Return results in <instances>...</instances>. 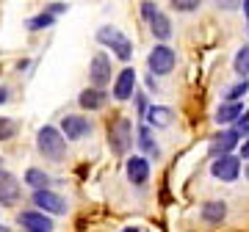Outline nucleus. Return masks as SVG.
I'll use <instances>...</instances> for the list:
<instances>
[{
	"label": "nucleus",
	"instance_id": "1",
	"mask_svg": "<svg viewBox=\"0 0 249 232\" xmlns=\"http://www.w3.org/2000/svg\"><path fill=\"white\" fill-rule=\"evenodd\" d=\"M36 144H39V152L50 158V161H61L64 152H67V141H64V135L55 130V127H42L39 135H36Z\"/></svg>",
	"mask_w": 249,
	"mask_h": 232
},
{
	"label": "nucleus",
	"instance_id": "2",
	"mask_svg": "<svg viewBox=\"0 0 249 232\" xmlns=\"http://www.w3.org/2000/svg\"><path fill=\"white\" fill-rule=\"evenodd\" d=\"M97 39L103 45H108L111 50L116 53V58H122V61H130V55H133V45H130V39L122 33V31H116V28L106 25L97 31Z\"/></svg>",
	"mask_w": 249,
	"mask_h": 232
},
{
	"label": "nucleus",
	"instance_id": "3",
	"mask_svg": "<svg viewBox=\"0 0 249 232\" xmlns=\"http://www.w3.org/2000/svg\"><path fill=\"white\" fill-rule=\"evenodd\" d=\"M130 135H133L130 122H127V119H116L114 125L108 127V144H111V149H114L116 155H124L127 147H130V141H133Z\"/></svg>",
	"mask_w": 249,
	"mask_h": 232
},
{
	"label": "nucleus",
	"instance_id": "4",
	"mask_svg": "<svg viewBox=\"0 0 249 232\" xmlns=\"http://www.w3.org/2000/svg\"><path fill=\"white\" fill-rule=\"evenodd\" d=\"M147 64H150L152 75H169V72L175 69V50H172V47H166V45H158L150 53Z\"/></svg>",
	"mask_w": 249,
	"mask_h": 232
},
{
	"label": "nucleus",
	"instance_id": "5",
	"mask_svg": "<svg viewBox=\"0 0 249 232\" xmlns=\"http://www.w3.org/2000/svg\"><path fill=\"white\" fill-rule=\"evenodd\" d=\"M216 180H222V182H232V180H238L241 174V161L238 158H232V155H222V158H216L213 166H211Z\"/></svg>",
	"mask_w": 249,
	"mask_h": 232
},
{
	"label": "nucleus",
	"instance_id": "6",
	"mask_svg": "<svg viewBox=\"0 0 249 232\" xmlns=\"http://www.w3.org/2000/svg\"><path fill=\"white\" fill-rule=\"evenodd\" d=\"M91 125H89V119H83V116H64L61 119V135H64V141L70 138V141H80L83 135H89Z\"/></svg>",
	"mask_w": 249,
	"mask_h": 232
},
{
	"label": "nucleus",
	"instance_id": "7",
	"mask_svg": "<svg viewBox=\"0 0 249 232\" xmlns=\"http://www.w3.org/2000/svg\"><path fill=\"white\" fill-rule=\"evenodd\" d=\"M34 205L39 207V213H55V215L67 213V202L58 194H53V191H36Z\"/></svg>",
	"mask_w": 249,
	"mask_h": 232
},
{
	"label": "nucleus",
	"instance_id": "8",
	"mask_svg": "<svg viewBox=\"0 0 249 232\" xmlns=\"http://www.w3.org/2000/svg\"><path fill=\"white\" fill-rule=\"evenodd\" d=\"M19 224H22L28 232H50L53 230V221H50L45 213H39V210H25V213H19Z\"/></svg>",
	"mask_w": 249,
	"mask_h": 232
},
{
	"label": "nucleus",
	"instance_id": "9",
	"mask_svg": "<svg viewBox=\"0 0 249 232\" xmlns=\"http://www.w3.org/2000/svg\"><path fill=\"white\" fill-rule=\"evenodd\" d=\"M136 72L130 69V66H124L122 72H119V78H116L114 83V97L116 99H130L136 94Z\"/></svg>",
	"mask_w": 249,
	"mask_h": 232
},
{
	"label": "nucleus",
	"instance_id": "10",
	"mask_svg": "<svg viewBox=\"0 0 249 232\" xmlns=\"http://www.w3.org/2000/svg\"><path fill=\"white\" fill-rule=\"evenodd\" d=\"M91 83L97 86V89H103L108 81H111V61H108V55L97 53L94 58H91Z\"/></svg>",
	"mask_w": 249,
	"mask_h": 232
},
{
	"label": "nucleus",
	"instance_id": "11",
	"mask_svg": "<svg viewBox=\"0 0 249 232\" xmlns=\"http://www.w3.org/2000/svg\"><path fill=\"white\" fill-rule=\"evenodd\" d=\"M127 177H130L133 185H144L150 180V163H147V158H142V155L130 158L127 161Z\"/></svg>",
	"mask_w": 249,
	"mask_h": 232
},
{
	"label": "nucleus",
	"instance_id": "12",
	"mask_svg": "<svg viewBox=\"0 0 249 232\" xmlns=\"http://www.w3.org/2000/svg\"><path fill=\"white\" fill-rule=\"evenodd\" d=\"M19 199V182L9 171H0V205H14Z\"/></svg>",
	"mask_w": 249,
	"mask_h": 232
},
{
	"label": "nucleus",
	"instance_id": "13",
	"mask_svg": "<svg viewBox=\"0 0 249 232\" xmlns=\"http://www.w3.org/2000/svg\"><path fill=\"white\" fill-rule=\"evenodd\" d=\"M147 114V122H150L152 127H169L172 125V111L166 105H152L144 111Z\"/></svg>",
	"mask_w": 249,
	"mask_h": 232
},
{
	"label": "nucleus",
	"instance_id": "14",
	"mask_svg": "<svg viewBox=\"0 0 249 232\" xmlns=\"http://www.w3.org/2000/svg\"><path fill=\"white\" fill-rule=\"evenodd\" d=\"M80 105L83 108H89V111H94V108H103L106 105V99H108V94L103 89H86V91H80Z\"/></svg>",
	"mask_w": 249,
	"mask_h": 232
},
{
	"label": "nucleus",
	"instance_id": "15",
	"mask_svg": "<svg viewBox=\"0 0 249 232\" xmlns=\"http://www.w3.org/2000/svg\"><path fill=\"white\" fill-rule=\"evenodd\" d=\"M227 215V205L224 202H205L202 205V218L208 224H219Z\"/></svg>",
	"mask_w": 249,
	"mask_h": 232
},
{
	"label": "nucleus",
	"instance_id": "16",
	"mask_svg": "<svg viewBox=\"0 0 249 232\" xmlns=\"http://www.w3.org/2000/svg\"><path fill=\"white\" fill-rule=\"evenodd\" d=\"M25 182L36 191H50V177L42 169H28L25 171Z\"/></svg>",
	"mask_w": 249,
	"mask_h": 232
},
{
	"label": "nucleus",
	"instance_id": "17",
	"mask_svg": "<svg viewBox=\"0 0 249 232\" xmlns=\"http://www.w3.org/2000/svg\"><path fill=\"white\" fill-rule=\"evenodd\" d=\"M235 144H238V133H235V130H230V133H222V135H219V138L213 141V147H211V149H213L216 155L222 158L224 152H230Z\"/></svg>",
	"mask_w": 249,
	"mask_h": 232
},
{
	"label": "nucleus",
	"instance_id": "18",
	"mask_svg": "<svg viewBox=\"0 0 249 232\" xmlns=\"http://www.w3.org/2000/svg\"><path fill=\"white\" fill-rule=\"evenodd\" d=\"M150 25H152V33L158 36V39H169L172 36V25H169V19L163 17L160 11H155L150 17Z\"/></svg>",
	"mask_w": 249,
	"mask_h": 232
},
{
	"label": "nucleus",
	"instance_id": "19",
	"mask_svg": "<svg viewBox=\"0 0 249 232\" xmlns=\"http://www.w3.org/2000/svg\"><path fill=\"white\" fill-rule=\"evenodd\" d=\"M241 114H244V108H241L238 102H230V105H222V108H219L216 122H219V125H227V122H232V119H238Z\"/></svg>",
	"mask_w": 249,
	"mask_h": 232
},
{
	"label": "nucleus",
	"instance_id": "20",
	"mask_svg": "<svg viewBox=\"0 0 249 232\" xmlns=\"http://www.w3.org/2000/svg\"><path fill=\"white\" fill-rule=\"evenodd\" d=\"M235 72H238L241 78L247 81V72H249V47L244 45L238 50V55H235Z\"/></svg>",
	"mask_w": 249,
	"mask_h": 232
},
{
	"label": "nucleus",
	"instance_id": "21",
	"mask_svg": "<svg viewBox=\"0 0 249 232\" xmlns=\"http://www.w3.org/2000/svg\"><path fill=\"white\" fill-rule=\"evenodd\" d=\"M53 14H47V11H42V14H36L34 19H28V28L31 31H45V28H50L53 25Z\"/></svg>",
	"mask_w": 249,
	"mask_h": 232
},
{
	"label": "nucleus",
	"instance_id": "22",
	"mask_svg": "<svg viewBox=\"0 0 249 232\" xmlns=\"http://www.w3.org/2000/svg\"><path fill=\"white\" fill-rule=\"evenodd\" d=\"M139 144H142L150 155H158V147H155V141H152V135H150V130H147V127H142V130H139Z\"/></svg>",
	"mask_w": 249,
	"mask_h": 232
},
{
	"label": "nucleus",
	"instance_id": "23",
	"mask_svg": "<svg viewBox=\"0 0 249 232\" xmlns=\"http://www.w3.org/2000/svg\"><path fill=\"white\" fill-rule=\"evenodd\" d=\"M14 133H17V125H14L11 119H6V116H0V141L14 138Z\"/></svg>",
	"mask_w": 249,
	"mask_h": 232
},
{
	"label": "nucleus",
	"instance_id": "24",
	"mask_svg": "<svg viewBox=\"0 0 249 232\" xmlns=\"http://www.w3.org/2000/svg\"><path fill=\"white\" fill-rule=\"evenodd\" d=\"M247 89H249V86H247V81H244V83H238V86H232V89H230V94H227V99H230V102H238V99L244 97V94H247Z\"/></svg>",
	"mask_w": 249,
	"mask_h": 232
},
{
	"label": "nucleus",
	"instance_id": "25",
	"mask_svg": "<svg viewBox=\"0 0 249 232\" xmlns=\"http://www.w3.org/2000/svg\"><path fill=\"white\" fill-rule=\"evenodd\" d=\"M196 6H199V0H178L175 3V9H180V11H194Z\"/></svg>",
	"mask_w": 249,
	"mask_h": 232
},
{
	"label": "nucleus",
	"instance_id": "26",
	"mask_svg": "<svg viewBox=\"0 0 249 232\" xmlns=\"http://www.w3.org/2000/svg\"><path fill=\"white\" fill-rule=\"evenodd\" d=\"M61 11H67V6H64V3H50V9H47V14H61Z\"/></svg>",
	"mask_w": 249,
	"mask_h": 232
},
{
	"label": "nucleus",
	"instance_id": "27",
	"mask_svg": "<svg viewBox=\"0 0 249 232\" xmlns=\"http://www.w3.org/2000/svg\"><path fill=\"white\" fill-rule=\"evenodd\" d=\"M142 11H144V17L150 19L152 14H155V6H152V3H142Z\"/></svg>",
	"mask_w": 249,
	"mask_h": 232
},
{
	"label": "nucleus",
	"instance_id": "28",
	"mask_svg": "<svg viewBox=\"0 0 249 232\" xmlns=\"http://www.w3.org/2000/svg\"><path fill=\"white\" fill-rule=\"evenodd\" d=\"M247 127H249V116H247V114H241V119H238V130H244V135H247Z\"/></svg>",
	"mask_w": 249,
	"mask_h": 232
},
{
	"label": "nucleus",
	"instance_id": "29",
	"mask_svg": "<svg viewBox=\"0 0 249 232\" xmlns=\"http://www.w3.org/2000/svg\"><path fill=\"white\" fill-rule=\"evenodd\" d=\"M6 99H9V91H6V89H0V102H6Z\"/></svg>",
	"mask_w": 249,
	"mask_h": 232
},
{
	"label": "nucleus",
	"instance_id": "30",
	"mask_svg": "<svg viewBox=\"0 0 249 232\" xmlns=\"http://www.w3.org/2000/svg\"><path fill=\"white\" fill-rule=\"evenodd\" d=\"M122 232H139V230H136V227H127V230H122Z\"/></svg>",
	"mask_w": 249,
	"mask_h": 232
},
{
	"label": "nucleus",
	"instance_id": "31",
	"mask_svg": "<svg viewBox=\"0 0 249 232\" xmlns=\"http://www.w3.org/2000/svg\"><path fill=\"white\" fill-rule=\"evenodd\" d=\"M0 232H9V230H6V227H0Z\"/></svg>",
	"mask_w": 249,
	"mask_h": 232
}]
</instances>
